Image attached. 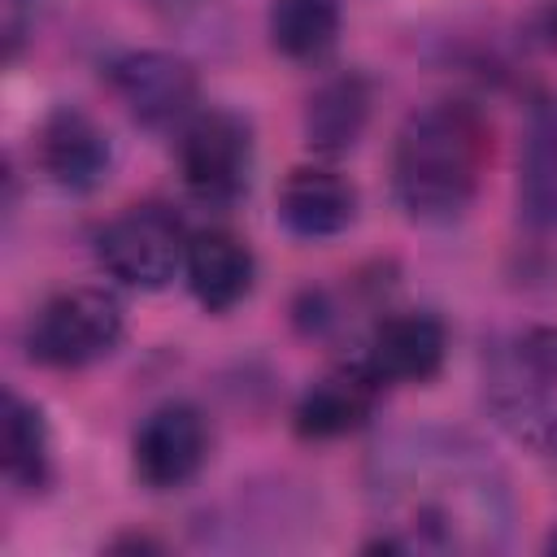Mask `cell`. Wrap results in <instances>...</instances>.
<instances>
[{"label": "cell", "instance_id": "cell-16", "mask_svg": "<svg viewBox=\"0 0 557 557\" xmlns=\"http://www.w3.org/2000/svg\"><path fill=\"white\" fill-rule=\"evenodd\" d=\"M270 44L292 61H313L339 39V0H270Z\"/></svg>", "mask_w": 557, "mask_h": 557}, {"label": "cell", "instance_id": "cell-10", "mask_svg": "<svg viewBox=\"0 0 557 557\" xmlns=\"http://www.w3.org/2000/svg\"><path fill=\"white\" fill-rule=\"evenodd\" d=\"M448 352V331L435 313H392L374 326L366 344V366L383 383H426L440 374Z\"/></svg>", "mask_w": 557, "mask_h": 557}, {"label": "cell", "instance_id": "cell-2", "mask_svg": "<svg viewBox=\"0 0 557 557\" xmlns=\"http://www.w3.org/2000/svg\"><path fill=\"white\" fill-rule=\"evenodd\" d=\"M487 165V122L461 100H435L396 135L392 187L413 222L440 226L470 209Z\"/></svg>", "mask_w": 557, "mask_h": 557}, {"label": "cell", "instance_id": "cell-14", "mask_svg": "<svg viewBox=\"0 0 557 557\" xmlns=\"http://www.w3.org/2000/svg\"><path fill=\"white\" fill-rule=\"evenodd\" d=\"M518 205L531 226H557V96L540 100L527 122Z\"/></svg>", "mask_w": 557, "mask_h": 557}, {"label": "cell", "instance_id": "cell-9", "mask_svg": "<svg viewBox=\"0 0 557 557\" xmlns=\"http://www.w3.org/2000/svg\"><path fill=\"white\" fill-rule=\"evenodd\" d=\"M357 218V187L326 165H296L278 183V222L296 239H331Z\"/></svg>", "mask_w": 557, "mask_h": 557}, {"label": "cell", "instance_id": "cell-15", "mask_svg": "<svg viewBox=\"0 0 557 557\" xmlns=\"http://www.w3.org/2000/svg\"><path fill=\"white\" fill-rule=\"evenodd\" d=\"M4 479L22 492H39L52 479V440L39 405L22 400L17 392L4 396Z\"/></svg>", "mask_w": 557, "mask_h": 557}, {"label": "cell", "instance_id": "cell-12", "mask_svg": "<svg viewBox=\"0 0 557 557\" xmlns=\"http://www.w3.org/2000/svg\"><path fill=\"white\" fill-rule=\"evenodd\" d=\"M183 274H187V287H191V296L200 300L205 313H226L252 292L257 261H252V252L239 235L209 226V231H196L187 239Z\"/></svg>", "mask_w": 557, "mask_h": 557}, {"label": "cell", "instance_id": "cell-5", "mask_svg": "<svg viewBox=\"0 0 557 557\" xmlns=\"http://www.w3.org/2000/svg\"><path fill=\"white\" fill-rule=\"evenodd\" d=\"M178 170L183 183L213 205L235 200L248 187L252 170V131L231 109H205L183 126L178 139Z\"/></svg>", "mask_w": 557, "mask_h": 557}, {"label": "cell", "instance_id": "cell-11", "mask_svg": "<svg viewBox=\"0 0 557 557\" xmlns=\"http://www.w3.org/2000/svg\"><path fill=\"white\" fill-rule=\"evenodd\" d=\"M379 387H383V379L366 366V357L352 361V366L331 370L326 379H318L300 396V405L292 413L296 435L300 440H339V435L357 431L370 418V409L379 400Z\"/></svg>", "mask_w": 557, "mask_h": 557}, {"label": "cell", "instance_id": "cell-7", "mask_svg": "<svg viewBox=\"0 0 557 557\" xmlns=\"http://www.w3.org/2000/svg\"><path fill=\"white\" fill-rule=\"evenodd\" d=\"M205 453H209V426H205L200 409L187 400L157 405L139 422L135 444H131L135 474L152 492H170V487H183L187 479H196V470L205 466Z\"/></svg>", "mask_w": 557, "mask_h": 557}, {"label": "cell", "instance_id": "cell-8", "mask_svg": "<svg viewBox=\"0 0 557 557\" xmlns=\"http://www.w3.org/2000/svg\"><path fill=\"white\" fill-rule=\"evenodd\" d=\"M35 161L57 187L91 191L104 183L113 148L109 135L96 126V117H87L74 104H57L35 131Z\"/></svg>", "mask_w": 557, "mask_h": 557}, {"label": "cell", "instance_id": "cell-13", "mask_svg": "<svg viewBox=\"0 0 557 557\" xmlns=\"http://www.w3.org/2000/svg\"><path fill=\"white\" fill-rule=\"evenodd\" d=\"M366 117H370V83L361 74H335L305 104V139L313 152L339 157L361 139Z\"/></svg>", "mask_w": 557, "mask_h": 557}, {"label": "cell", "instance_id": "cell-17", "mask_svg": "<svg viewBox=\"0 0 557 557\" xmlns=\"http://www.w3.org/2000/svg\"><path fill=\"white\" fill-rule=\"evenodd\" d=\"M518 357L531 374L553 379L557 383V326H531L518 344Z\"/></svg>", "mask_w": 557, "mask_h": 557}, {"label": "cell", "instance_id": "cell-4", "mask_svg": "<svg viewBox=\"0 0 557 557\" xmlns=\"http://www.w3.org/2000/svg\"><path fill=\"white\" fill-rule=\"evenodd\" d=\"M96 261L126 287L161 292L187 265V235L183 222L161 205H135L100 226Z\"/></svg>", "mask_w": 557, "mask_h": 557}, {"label": "cell", "instance_id": "cell-6", "mask_svg": "<svg viewBox=\"0 0 557 557\" xmlns=\"http://www.w3.org/2000/svg\"><path fill=\"white\" fill-rule=\"evenodd\" d=\"M109 87L126 113L144 126H165L191 113L196 104V65L165 48H135L109 65Z\"/></svg>", "mask_w": 557, "mask_h": 557}, {"label": "cell", "instance_id": "cell-3", "mask_svg": "<svg viewBox=\"0 0 557 557\" xmlns=\"http://www.w3.org/2000/svg\"><path fill=\"white\" fill-rule=\"evenodd\" d=\"M122 339V305L104 287H70L39 305L26 326V357L48 370H78Z\"/></svg>", "mask_w": 557, "mask_h": 557}, {"label": "cell", "instance_id": "cell-1", "mask_svg": "<svg viewBox=\"0 0 557 557\" xmlns=\"http://www.w3.org/2000/svg\"><path fill=\"white\" fill-rule=\"evenodd\" d=\"M374 505L409 548H500L509 535V492L479 444L453 431H413L379 448Z\"/></svg>", "mask_w": 557, "mask_h": 557}, {"label": "cell", "instance_id": "cell-19", "mask_svg": "<svg viewBox=\"0 0 557 557\" xmlns=\"http://www.w3.org/2000/svg\"><path fill=\"white\" fill-rule=\"evenodd\" d=\"M548 548H553V553H557V535H553V540H548Z\"/></svg>", "mask_w": 557, "mask_h": 557}, {"label": "cell", "instance_id": "cell-18", "mask_svg": "<svg viewBox=\"0 0 557 557\" xmlns=\"http://www.w3.org/2000/svg\"><path fill=\"white\" fill-rule=\"evenodd\" d=\"M30 9L35 0H0V22H4V52L13 57L22 35H26V22H30Z\"/></svg>", "mask_w": 557, "mask_h": 557}]
</instances>
